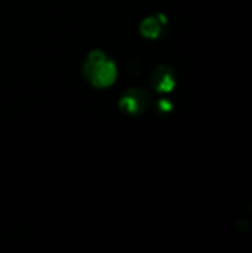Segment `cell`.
Wrapping results in <instances>:
<instances>
[{
  "mask_svg": "<svg viewBox=\"0 0 252 253\" xmlns=\"http://www.w3.org/2000/svg\"><path fill=\"white\" fill-rule=\"evenodd\" d=\"M147 105H149V96L141 89H131L120 99V107L131 114H140L146 111Z\"/></svg>",
  "mask_w": 252,
  "mask_h": 253,
  "instance_id": "2",
  "label": "cell"
},
{
  "mask_svg": "<svg viewBox=\"0 0 252 253\" xmlns=\"http://www.w3.org/2000/svg\"><path fill=\"white\" fill-rule=\"evenodd\" d=\"M151 83L159 92H169L175 86V73L169 67H159L151 79Z\"/></svg>",
  "mask_w": 252,
  "mask_h": 253,
  "instance_id": "3",
  "label": "cell"
},
{
  "mask_svg": "<svg viewBox=\"0 0 252 253\" xmlns=\"http://www.w3.org/2000/svg\"><path fill=\"white\" fill-rule=\"evenodd\" d=\"M85 74L92 84L107 87L116 79V67L102 52H92L85 62Z\"/></svg>",
  "mask_w": 252,
  "mask_h": 253,
  "instance_id": "1",
  "label": "cell"
},
{
  "mask_svg": "<svg viewBox=\"0 0 252 253\" xmlns=\"http://www.w3.org/2000/svg\"><path fill=\"white\" fill-rule=\"evenodd\" d=\"M163 24H165V18L163 16H150L147 18L143 25H141V31L146 37L149 39H156L162 30H163Z\"/></svg>",
  "mask_w": 252,
  "mask_h": 253,
  "instance_id": "4",
  "label": "cell"
}]
</instances>
